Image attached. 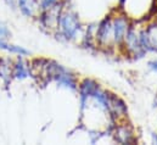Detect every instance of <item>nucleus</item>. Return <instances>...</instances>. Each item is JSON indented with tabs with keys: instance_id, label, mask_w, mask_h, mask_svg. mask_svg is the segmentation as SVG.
Returning <instances> with one entry per match:
<instances>
[{
	"instance_id": "f257e3e1",
	"label": "nucleus",
	"mask_w": 157,
	"mask_h": 145,
	"mask_svg": "<svg viewBox=\"0 0 157 145\" xmlns=\"http://www.w3.org/2000/svg\"><path fill=\"white\" fill-rule=\"evenodd\" d=\"M59 27L61 28V33L66 39H75L80 29L78 16L72 11H66L60 14Z\"/></svg>"
},
{
	"instance_id": "f03ea898",
	"label": "nucleus",
	"mask_w": 157,
	"mask_h": 145,
	"mask_svg": "<svg viewBox=\"0 0 157 145\" xmlns=\"http://www.w3.org/2000/svg\"><path fill=\"white\" fill-rule=\"evenodd\" d=\"M95 39L100 46H112L113 43V27H112V18L105 17L98 26Z\"/></svg>"
},
{
	"instance_id": "7ed1b4c3",
	"label": "nucleus",
	"mask_w": 157,
	"mask_h": 145,
	"mask_svg": "<svg viewBox=\"0 0 157 145\" xmlns=\"http://www.w3.org/2000/svg\"><path fill=\"white\" fill-rule=\"evenodd\" d=\"M139 39L143 49L149 51H157V21L149 23L139 32Z\"/></svg>"
},
{
	"instance_id": "20e7f679",
	"label": "nucleus",
	"mask_w": 157,
	"mask_h": 145,
	"mask_svg": "<svg viewBox=\"0 0 157 145\" xmlns=\"http://www.w3.org/2000/svg\"><path fill=\"white\" fill-rule=\"evenodd\" d=\"M122 44H124L125 49L128 50V53L134 55L135 57L136 56L138 57H143L146 54V51L141 46V43H140V39H139V33H136L135 29L132 28V27L129 28L128 33L125 34L124 40H123Z\"/></svg>"
},
{
	"instance_id": "39448f33",
	"label": "nucleus",
	"mask_w": 157,
	"mask_h": 145,
	"mask_svg": "<svg viewBox=\"0 0 157 145\" xmlns=\"http://www.w3.org/2000/svg\"><path fill=\"white\" fill-rule=\"evenodd\" d=\"M112 27H113V43L115 45H122L124 37L130 28V23L128 17L124 15H118L112 18Z\"/></svg>"
},
{
	"instance_id": "423d86ee",
	"label": "nucleus",
	"mask_w": 157,
	"mask_h": 145,
	"mask_svg": "<svg viewBox=\"0 0 157 145\" xmlns=\"http://www.w3.org/2000/svg\"><path fill=\"white\" fill-rule=\"evenodd\" d=\"M79 87V99H80V108L82 110L88 104V100L91 98V95L100 88V84L96 83L94 79L85 78L80 82Z\"/></svg>"
},
{
	"instance_id": "0eeeda50",
	"label": "nucleus",
	"mask_w": 157,
	"mask_h": 145,
	"mask_svg": "<svg viewBox=\"0 0 157 145\" xmlns=\"http://www.w3.org/2000/svg\"><path fill=\"white\" fill-rule=\"evenodd\" d=\"M54 78L56 79L57 84L61 85V87H66V88H70V89H77V80H76V77L73 74H71L70 72H67V70H65L62 66H60L57 73L54 76Z\"/></svg>"
},
{
	"instance_id": "6e6552de",
	"label": "nucleus",
	"mask_w": 157,
	"mask_h": 145,
	"mask_svg": "<svg viewBox=\"0 0 157 145\" xmlns=\"http://www.w3.org/2000/svg\"><path fill=\"white\" fill-rule=\"evenodd\" d=\"M116 140L122 144H130L135 142V137L133 133V129L128 124H121L118 126L115 133Z\"/></svg>"
},
{
	"instance_id": "1a4fd4ad",
	"label": "nucleus",
	"mask_w": 157,
	"mask_h": 145,
	"mask_svg": "<svg viewBox=\"0 0 157 145\" xmlns=\"http://www.w3.org/2000/svg\"><path fill=\"white\" fill-rule=\"evenodd\" d=\"M18 1V7L21 12L26 17H33L36 15L37 9L39 7L38 0H17Z\"/></svg>"
},
{
	"instance_id": "9d476101",
	"label": "nucleus",
	"mask_w": 157,
	"mask_h": 145,
	"mask_svg": "<svg viewBox=\"0 0 157 145\" xmlns=\"http://www.w3.org/2000/svg\"><path fill=\"white\" fill-rule=\"evenodd\" d=\"M0 50H6V51H10V53L17 54L20 56H26V55L29 54V51L26 50L25 48L18 46V45H13V44H7L1 39H0Z\"/></svg>"
},
{
	"instance_id": "9b49d317",
	"label": "nucleus",
	"mask_w": 157,
	"mask_h": 145,
	"mask_svg": "<svg viewBox=\"0 0 157 145\" xmlns=\"http://www.w3.org/2000/svg\"><path fill=\"white\" fill-rule=\"evenodd\" d=\"M13 76H15L16 78H18V79H23V78H26V77L28 76V71H27V69H26V66L23 65L22 61H18L17 65L15 66Z\"/></svg>"
},
{
	"instance_id": "f8f14e48",
	"label": "nucleus",
	"mask_w": 157,
	"mask_h": 145,
	"mask_svg": "<svg viewBox=\"0 0 157 145\" xmlns=\"http://www.w3.org/2000/svg\"><path fill=\"white\" fill-rule=\"evenodd\" d=\"M57 1H59V0H41L40 7H41L44 11H46V10H49V9L54 7V6H56Z\"/></svg>"
},
{
	"instance_id": "ddd939ff",
	"label": "nucleus",
	"mask_w": 157,
	"mask_h": 145,
	"mask_svg": "<svg viewBox=\"0 0 157 145\" xmlns=\"http://www.w3.org/2000/svg\"><path fill=\"white\" fill-rule=\"evenodd\" d=\"M11 36V32L10 29L7 28V26L0 21V39H5V38H9Z\"/></svg>"
},
{
	"instance_id": "4468645a",
	"label": "nucleus",
	"mask_w": 157,
	"mask_h": 145,
	"mask_svg": "<svg viewBox=\"0 0 157 145\" xmlns=\"http://www.w3.org/2000/svg\"><path fill=\"white\" fill-rule=\"evenodd\" d=\"M147 66H149V69H150L152 72L157 73V59L149 61V62H147Z\"/></svg>"
},
{
	"instance_id": "2eb2a0df",
	"label": "nucleus",
	"mask_w": 157,
	"mask_h": 145,
	"mask_svg": "<svg viewBox=\"0 0 157 145\" xmlns=\"http://www.w3.org/2000/svg\"><path fill=\"white\" fill-rule=\"evenodd\" d=\"M151 138H152V143H154V144H157V134L156 133L152 132V133H151Z\"/></svg>"
},
{
	"instance_id": "dca6fc26",
	"label": "nucleus",
	"mask_w": 157,
	"mask_h": 145,
	"mask_svg": "<svg viewBox=\"0 0 157 145\" xmlns=\"http://www.w3.org/2000/svg\"><path fill=\"white\" fill-rule=\"evenodd\" d=\"M125 1H127V0H119V4H121V5H123Z\"/></svg>"
}]
</instances>
